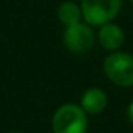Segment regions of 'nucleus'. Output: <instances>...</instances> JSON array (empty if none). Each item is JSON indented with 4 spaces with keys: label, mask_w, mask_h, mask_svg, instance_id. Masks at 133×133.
Returning a JSON list of instances; mask_svg holds the SVG:
<instances>
[{
    "label": "nucleus",
    "mask_w": 133,
    "mask_h": 133,
    "mask_svg": "<svg viewBox=\"0 0 133 133\" xmlns=\"http://www.w3.org/2000/svg\"><path fill=\"white\" fill-rule=\"evenodd\" d=\"M64 44L74 53H85L94 44V33L91 27L78 22L71 25L64 31Z\"/></svg>",
    "instance_id": "4"
},
{
    "label": "nucleus",
    "mask_w": 133,
    "mask_h": 133,
    "mask_svg": "<svg viewBox=\"0 0 133 133\" xmlns=\"http://www.w3.org/2000/svg\"><path fill=\"white\" fill-rule=\"evenodd\" d=\"M121 0H82V14L89 25H105L116 17Z\"/></svg>",
    "instance_id": "3"
},
{
    "label": "nucleus",
    "mask_w": 133,
    "mask_h": 133,
    "mask_svg": "<svg viewBox=\"0 0 133 133\" xmlns=\"http://www.w3.org/2000/svg\"><path fill=\"white\" fill-rule=\"evenodd\" d=\"M107 77L119 86L133 85V56L124 52H113L103 61Z\"/></svg>",
    "instance_id": "2"
},
{
    "label": "nucleus",
    "mask_w": 133,
    "mask_h": 133,
    "mask_svg": "<svg viewBox=\"0 0 133 133\" xmlns=\"http://www.w3.org/2000/svg\"><path fill=\"white\" fill-rule=\"evenodd\" d=\"M127 117H128V121L133 124V102L128 105V108H127Z\"/></svg>",
    "instance_id": "8"
},
{
    "label": "nucleus",
    "mask_w": 133,
    "mask_h": 133,
    "mask_svg": "<svg viewBox=\"0 0 133 133\" xmlns=\"http://www.w3.org/2000/svg\"><path fill=\"white\" fill-rule=\"evenodd\" d=\"M107 107V94L100 88H89L82 96V108L89 114H99Z\"/></svg>",
    "instance_id": "5"
},
{
    "label": "nucleus",
    "mask_w": 133,
    "mask_h": 133,
    "mask_svg": "<svg viewBox=\"0 0 133 133\" xmlns=\"http://www.w3.org/2000/svg\"><path fill=\"white\" fill-rule=\"evenodd\" d=\"M80 16H82L80 8L75 3H72V2H66V3H63L58 8V17L66 27L78 24L80 22Z\"/></svg>",
    "instance_id": "7"
},
{
    "label": "nucleus",
    "mask_w": 133,
    "mask_h": 133,
    "mask_svg": "<svg viewBox=\"0 0 133 133\" xmlns=\"http://www.w3.org/2000/svg\"><path fill=\"white\" fill-rule=\"evenodd\" d=\"M13 133H14V131H13Z\"/></svg>",
    "instance_id": "10"
},
{
    "label": "nucleus",
    "mask_w": 133,
    "mask_h": 133,
    "mask_svg": "<svg viewBox=\"0 0 133 133\" xmlns=\"http://www.w3.org/2000/svg\"><path fill=\"white\" fill-rule=\"evenodd\" d=\"M86 127L85 110L77 105H63L52 119L53 133H86Z\"/></svg>",
    "instance_id": "1"
},
{
    "label": "nucleus",
    "mask_w": 133,
    "mask_h": 133,
    "mask_svg": "<svg viewBox=\"0 0 133 133\" xmlns=\"http://www.w3.org/2000/svg\"><path fill=\"white\" fill-rule=\"evenodd\" d=\"M99 42L107 50H117L124 44V31L117 25L108 22L102 25L99 31Z\"/></svg>",
    "instance_id": "6"
},
{
    "label": "nucleus",
    "mask_w": 133,
    "mask_h": 133,
    "mask_svg": "<svg viewBox=\"0 0 133 133\" xmlns=\"http://www.w3.org/2000/svg\"><path fill=\"white\" fill-rule=\"evenodd\" d=\"M131 2H133V0H131Z\"/></svg>",
    "instance_id": "9"
}]
</instances>
